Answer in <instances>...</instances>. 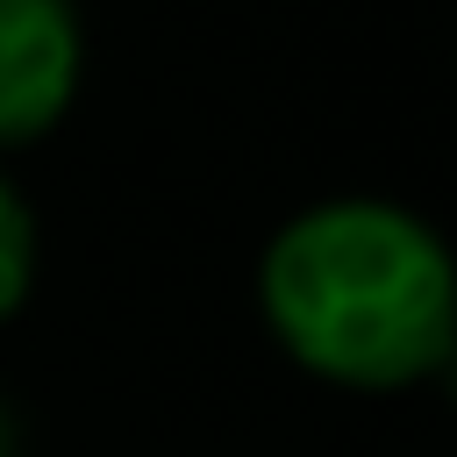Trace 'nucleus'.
<instances>
[{
  "label": "nucleus",
  "mask_w": 457,
  "mask_h": 457,
  "mask_svg": "<svg viewBox=\"0 0 457 457\" xmlns=\"http://www.w3.org/2000/svg\"><path fill=\"white\" fill-rule=\"evenodd\" d=\"M0 457H14V421H7V407H0Z\"/></svg>",
  "instance_id": "nucleus-4"
},
{
  "label": "nucleus",
  "mask_w": 457,
  "mask_h": 457,
  "mask_svg": "<svg viewBox=\"0 0 457 457\" xmlns=\"http://www.w3.org/2000/svg\"><path fill=\"white\" fill-rule=\"evenodd\" d=\"M71 93H79L71 0H0V150L57 129Z\"/></svg>",
  "instance_id": "nucleus-2"
},
{
  "label": "nucleus",
  "mask_w": 457,
  "mask_h": 457,
  "mask_svg": "<svg viewBox=\"0 0 457 457\" xmlns=\"http://www.w3.org/2000/svg\"><path fill=\"white\" fill-rule=\"evenodd\" d=\"M257 300L293 364L336 386H414L450 357V257L386 200L293 214L257 271Z\"/></svg>",
  "instance_id": "nucleus-1"
},
{
  "label": "nucleus",
  "mask_w": 457,
  "mask_h": 457,
  "mask_svg": "<svg viewBox=\"0 0 457 457\" xmlns=\"http://www.w3.org/2000/svg\"><path fill=\"white\" fill-rule=\"evenodd\" d=\"M29 271H36V228H29L21 193L0 179V314H14V307H21Z\"/></svg>",
  "instance_id": "nucleus-3"
}]
</instances>
